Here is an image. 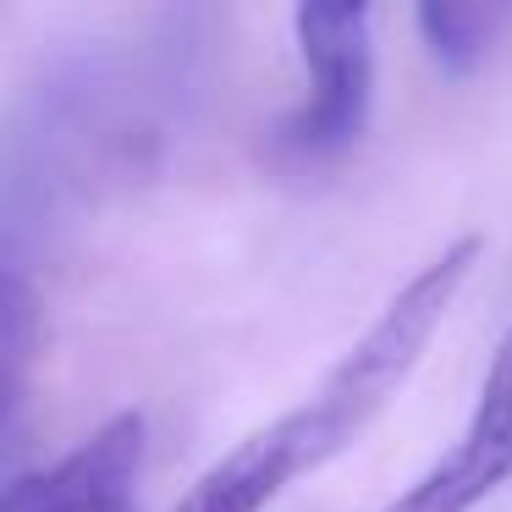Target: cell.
Returning a JSON list of instances; mask_svg holds the SVG:
<instances>
[{"instance_id":"obj_1","label":"cell","mask_w":512,"mask_h":512,"mask_svg":"<svg viewBox=\"0 0 512 512\" xmlns=\"http://www.w3.org/2000/svg\"><path fill=\"white\" fill-rule=\"evenodd\" d=\"M474 259H479V237H457L452 248H441V254L380 309V320L347 347L342 364L320 380V391H314L303 408L287 413L292 430H298L309 474L325 468L336 452H347V446L375 424V413L402 391V380H408L413 364L424 358L430 336L441 331L446 309L457 303L463 281L474 276Z\"/></svg>"},{"instance_id":"obj_2","label":"cell","mask_w":512,"mask_h":512,"mask_svg":"<svg viewBox=\"0 0 512 512\" xmlns=\"http://www.w3.org/2000/svg\"><path fill=\"white\" fill-rule=\"evenodd\" d=\"M309 100L281 122V149L298 160H336L364 138L375 111V12L353 0H309L292 12Z\"/></svg>"},{"instance_id":"obj_3","label":"cell","mask_w":512,"mask_h":512,"mask_svg":"<svg viewBox=\"0 0 512 512\" xmlns=\"http://www.w3.org/2000/svg\"><path fill=\"white\" fill-rule=\"evenodd\" d=\"M149 452L144 413H116L61 463L6 485L0 512H138V474Z\"/></svg>"},{"instance_id":"obj_4","label":"cell","mask_w":512,"mask_h":512,"mask_svg":"<svg viewBox=\"0 0 512 512\" xmlns=\"http://www.w3.org/2000/svg\"><path fill=\"white\" fill-rule=\"evenodd\" d=\"M298 474H309V463H303L292 419L281 413L276 424L254 430L221 463L204 468L199 485L177 501V512H265L287 490V479H298Z\"/></svg>"},{"instance_id":"obj_5","label":"cell","mask_w":512,"mask_h":512,"mask_svg":"<svg viewBox=\"0 0 512 512\" xmlns=\"http://www.w3.org/2000/svg\"><path fill=\"white\" fill-rule=\"evenodd\" d=\"M435 468L463 490L468 507H479L490 490L512 479V331L501 336L496 358L485 369V386H479V402L468 413V430L457 435V446Z\"/></svg>"},{"instance_id":"obj_6","label":"cell","mask_w":512,"mask_h":512,"mask_svg":"<svg viewBox=\"0 0 512 512\" xmlns=\"http://www.w3.org/2000/svg\"><path fill=\"white\" fill-rule=\"evenodd\" d=\"M413 23H419V39L430 45V56L452 78H463V72H474L485 61L490 39L512 23V12L507 6H452V0H430V6L413 12Z\"/></svg>"},{"instance_id":"obj_7","label":"cell","mask_w":512,"mask_h":512,"mask_svg":"<svg viewBox=\"0 0 512 512\" xmlns=\"http://www.w3.org/2000/svg\"><path fill=\"white\" fill-rule=\"evenodd\" d=\"M386 512H474V507H468V501H463V490H457L452 479L441 474V468H430V474H424L419 485H408V490H402V496L391 501Z\"/></svg>"}]
</instances>
